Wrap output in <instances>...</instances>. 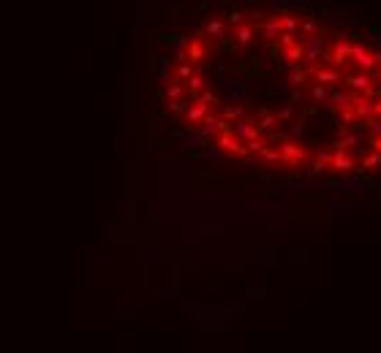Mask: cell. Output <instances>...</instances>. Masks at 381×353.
I'll return each mask as SVG.
<instances>
[{
  "mask_svg": "<svg viewBox=\"0 0 381 353\" xmlns=\"http://www.w3.org/2000/svg\"><path fill=\"white\" fill-rule=\"evenodd\" d=\"M305 46V60H316L319 55H322V38H308V41L302 44Z\"/></svg>",
  "mask_w": 381,
  "mask_h": 353,
  "instance_id": "cell-8",
  "label": "cell"
},
{
  "mask_svg": "<svg viewBox=\"0 0 381 353\" xmlns=\"http://www.w3.org/2000/svg\"><path fill=\"white\" fill-rule=\"evenodd\" d=\"M278 30H280V25H278V22L264 25V36H267V38H275V36H278Z\"/></svg>",
  "mask_w": 381,
  "mask_h": 353,
  "instance_id": "cell-21",
  "label": "cell"
},
{
  "mask_svg": "<svg viewBox=\"0 0 381 353\" xmlns=\"http://www.w3.org/2000/svg\"><path fill=\"white\" fill-rule=\"evenodd\" d=\"M349 103H351V95H346V92L335 90V92L330 95V103H327V106H330V109H343V106H349Z\"/></svg>",
  "mask_w": 381,
  "mask_h": 353,
  "instance_id": "cell-12",
  "label": "cell"
},
{
  "mask_svg": "<svg viewBox=\"0 0 381 353\" xmlns=\"http://www.w3.org/2000/svg\"><path fill=\"white\" fill-rule=\"evenodd\" d=\"M169 109H172V111H183V109H185V103H183V101H172V103H169Z\"/></svg>",
  "mask_w": 381,
  "mask_h": 353,
  "instance_id": "cell-27",
  "label": "cell"
},
{
  "mask_svg": "<svg viewBox=\"0 0 381 353\" xmlns=\"http://www.w3.org/2000/svg\"><path fill=\"white\" fill-rule=\"evenodd\" d=\"M349 57H351V46L346 38H338V44H335V68L338 65H346L349 63Z\"/></svg>",
  "mask_w": 381,
  "mask_h": 353,
  "instance_id": "cell-4",
  "label": "cell"
},
{
  "mask_svg": "<svg viewBox=\"0 0 381 353\" xmlns=\"http://www.w3.org/2000/svg\"><path fill=\"white\" fill-rule=\"evenodd\" d=\"M302 28H305V33H313V30L319 28V22H316V19H308V22H305Z\"/></svg>",
  "mask_w": 381,
  "mask_h": 353,
  "instance_id": "cell-25",
  "label": "cell"
},
{
  "mask_svg": "<svg viewBox=\"0 0 381 353\" xmlns=\"http://www.w3.org/2000/svg\"><path fill=\"white\" fill-rule=\"evenodd\" d=\"M311 98H313V101H324V98H327V92H324V87H322V84L311 90Z\"/></svg>",
  "mask_w": 381,
  "mask_h": 353,
  "instance_id": "cell-22",
  "label": "cell"
},
{
  "mask_svg": "<svg viewBox=\"0 0 381 353\" xmlns=\"http://www.w3.org/2000/svg\"><path fill=\"white\" fill-rule=\"evenodd\" d=\"M376 117H381V103H376Z\"/></svg>",
  "mask_w": 381,
  "mask_h": 353,
  "instance_id": "cell-31",
  "label": "cell"
},
{
  "mask_svg": "<svg viewBox=\"0 0 381 353\" xmlns=\"http://www.w3.org/2000/svg\"><path fill=\"white\" fill-rule=\"evenodd\" d=\"M207 57V46H202L199 41H191L188 44V60L191 63H199V60Z\"/></svg>",
  "mask_w": 381,
  "mask_h": 353,
  "instance_id": "cell-11",
  "label": "cell"
},
{
  "mask_svg": "<svg viewBox=\"0 0 381 353\" xmlns=\"http://www.w3.org/2000/svg\"><path fill=\"white\" fill-rule=\"evenodd\" d=\"M253 41V28H248V25H240L237 28V44H251Z\"/></svg>",
  "mask_w": 381,
  "mask_h": 353,
  "instance_id": "cell-14",
  "label": "cell"
},
{
  "mask_svg": "<svg viewBox=\"0 0 381 353\" xmlns=\"http://www.w3.org/2000/svg\"><path fill=\"white\" fill-rule=\"evenodd\" d=\"M373 147H376V152H381V136L376 139V142H373Z\"/></svg>",
  "mask_w": 381,
  "mask_h": 353,
  "instance_id": "cell-30",
  "label": "cell"
},
{
  "mask_svg": "<svg viewBox=\"0 0 381 353\" xmlns=\"http://www.w3.org/2000/svg\"><path fill=\"white\" fill-rule=\"evenodd\" d=\"M316 82H319V84L340 82V74H338V68H319V71H316Z\"/></svg>",
  "mask_w": 381,
  "mask_h": 353,
  "instance_id": "cell-10",
  "label": "cell"
},
{
  "mask_svg": "<svg viewBox=\"0 0 381 353\" xmlns=\"http://www.w3.org/2000/svg\"><path fill=\"white\" fill-rule=\"evenodd\" d=\"M204 84H207V79H204V76H199V74H193V76L188 79V90H191V92H196V90H202V87H204Z\"/></svg>",
  "mask_w": 381,
  "mask_h": 353,
  "instance_id": "cell-15",
  "label": "cell"
},
{
  "mask_svg": "<svg viewBox=\"0 0 381 353\" xmlns=\"http://www.w3.org/2000/svg\"><path fill=\"white\" fill-rule=\"evenodd\" d=\"M370 55H373V63H376V65H381V49H376V52H370Z\"/></svg>",
  "mask_w": 381,
  "mask_h": 353,
  "instance_id": "cell-29",
  "label": "cell"
},
{
  "mask_svg": "<svg viewBox=\"0 0 381 353\" xmlns=\"http://www.w3.org/2000/svg\"><path fill=\"white\" fill-rule=\"evenodd\" d=\"M330 169H335V171H351V169H354V161L346 155V150H338V152H332Z\"/></svg>",
  "mask_w": 381,
  "mask_h": 353,
  "instance_id": "cell-3",
  "label": "cell"
},
{
  "mask_svg": "<svg viewBox=\"0 0 381 353\" xmlns=\"http://www.w3.org/2000/svg\"><path fill=\"white\" fill-rule=\"evenodd\" d=\"M302 57H305V46H302V44H291V46H286V55H283L286 65L297 63V60H302Z\"/></svg>",
  "mask_w": 381,
  "mask_h": 353,
  "instance_id": "cell-9",
  "label": "cell"
},
{
  "mask_svg": "<svg viewBox=\"0 0 381 353\" xmlns=\"http://www.w3.org/2000/svg\"><path fill=\"white\" fill-rule=\"evenodd\" d=\"M235 133L240 139H256L259 136V128H251V123H237Z\"/></svg>",
  "mask_w": 381,
  "mask_h": 353,
  "instance_id": "cell-13",
  "label": "cell"
},
{
  "mask_svg": "<svg viewBox=\"0 0 381 353\" xmlns=\"http://www.w3.org/2000/svg\"><path fill=\"white\" fill-rule=\"evenodd\" d=\"M278 25H280L286 33H294V30H297V19H294V17H280Z\"/></svg>",
  "mask_w": 381,
  "mask_h": 353,
  "instance_id": "cell-16",
  "label": "cell"
},
{
  "mask_svg": "<svg viewBox=\"0 0 381 353\" xmlns=\"http://www.w3.org/2000/svg\"><path fill=\"white\" fill-rule=\"evenodd\" d=\"M223 117H226V120H235V117H240V109H237V106H232V109H223Z\"/></svg>",
  "mask_w": 381,
  "mask_h": 353,
  "instance_id": "cell-24",
  "label": "cell"
},
{
  "mask_svg": "<svg viewBox=\"0 0 381 353\" xmlns=\"http://www.w3.org/2000/svg\"><path fill=\"white\" fill-rule=\"evenodd\" d=\"M183 92H185V90H183V84H172V87L166 90V95H169L172 101H180V98H183Z\"/></svg>",
  "mask_w": 381,
  "mask_h": 353,
  "instance_id": "cell-19",
  "label": "cell"
},
{
  "mask_svg": "<svg viewBox=\"0 0 381 353\" xmlns=\"http://www.w3.org/2000/svg\"><path fill=\"white\" fill-rule=\"evenodd\" d=\"M351 60H357V65H359V68H365V71H373V65H376V63H373V55L362 46V41H354L351 44Z\"/></svg>",
  "mask_w": 381,
  "mask_h": 353,
  "instance_id": "cell-2",
  "label": "cell"
},
{
  "mask_svg": "<svg viewBox=\"0 0 381 353\" xmlns=\"http://www.w3.org/2000/svg\"><path fill=\"white\" fill-rule=\"evenodd\" d=\"M289 82L294 84V87H297V84H302V71H297V74H294V76L289 79Z\"/></svg>",
  "mask_w": 381,
  "mask_h": 353,
  "instance_id": "cell-28",
  "label": "cell"
},
{
  "mask_svg": "<svg viewBox=\"0 0 381 353\" xmlns=\"http://www.w3.org/2000/svg\"><path fill=\"white\" fill-rule=\"evenodd\" d=\"M204 30L210 33V36H220V33H223V22H220V19H212V22L207 25Z\"/></svg>",
  "mask_w": 381,
  "mask_h": 353,
  "instance_id": "cell-17",
  "label": "cell"
},
{
  "mask_svg": "<svg viewBox=\"0 0 381 353\" xmlns=\"http://www.w3.org/2000/svg\"><path fill=\"white\" fill-rule=\"evenodd\" d=\"M362 166H365V169H376V166H381V152H373V155H367Z\"/></svg>",
  "mask_w": 381,
  "mask_h": 353,
  "instance_id": "cell-18",
  "label": "cell"
},
{
  "mask_svg": "<svg viewBox=\"0 0 381 353\" xmlns=\"http://www.w3.org/2000/svg\"><path fill=\"white\" fill-rule=\"evenodd\" d=\"M346 84H349L351 90L367 92V87H370V79H367V74H351V76H346Z\"/></svg>",
  "mask_w": 381,
  "mask_h": 353,
  "instance_id": "cell-5",
  "label": "cell"
},
{
  "mask_svg": "<svg viewBox=\"0 0 381 353\" xmlns=\"http://www.w3.org/2000/svg\"><path fill=\"white\" fill-rule=\"evenodd\" d=\"M207 111H210V103L199 98V101L188 109V120H191V123H199V120H204V117H207Z\"/></svg>",
  "mask_w": 381,
  "mask_h": 353,
  "instance_id": "cell-6",
  "label": "cell"
},
{
  "mask_svg": "<svg viewBox=\"0 0 381 353\" xmlns=\"http://www.w3.org/2000/svg\"><path fill=\"white\" fill-rule=\"evenodd\" d=\"M218 147H223L226 152H237V155H248L243 144H240V142H235L232 136H220V139H218Z\"/></svg>",
  "mask_w": 381,
  "mask_h": 353,
  "instance_id": "cell-7",
  "label": "cell"
},
{
  "mask_svg": "<svg viewBox=\"0 0 381 353\" xmlns=\"http://www.w3.org/2000/svg\"><path fill=\"white\" fill-rule=\"evenodd\" d=\"M322 171H324V163L322 161H316V163L311 166V174H322Z\"/></svg>",
  "mask_w": 381,
  "mask_h": 353,
  "instance_id": "cell-26",
  "label": "cell"
},
{
  "mask_svg": "<svg viewBox=\"0 0 381 353\" xmlns=\"http://www.w3.org/2000/svg\"><path fill=\"white\" fill-rule=\"evenodd\" d=\"M280 38V46H291L294 44V33H283V36H278Z\"/></svg>",
  "mask_w": 381,
  "mask_h": 353,
  "instance_id": "cell-23",
  "label": "cell"
},
{
  "mask_svg": "<svg viewBox=\"0 0 381 353\" xmlns=\"http://www.w3.org/2000/svg\"><path fill=\"white\" fill-rule=\"evenodd\" d=\"M280 161L291 163V166H299L305 161V150L299 147V144H294V142H283V147H280Z\"/></svg>",
  "mask_w": 381,
  "mask_h": 353,
  "instance_id": "cell-1",
  "label": "cell"
},
{
  "mask_svg": "<svg viewBox=\"0 0 381 353\" xmlns=\"http://www.w3.org/2000/svg\"><path fill=\"white\" fill-rule=\"evenodd\" d=\"M177 76H180V79H191V76H193V65H191V63H183V65L177 68Z\"/></svg>",
  "mask_w": 381,
  "mask_h": 353,
  "instance_id": "cell-20",
  "label": "cell"
}]
</instances>
